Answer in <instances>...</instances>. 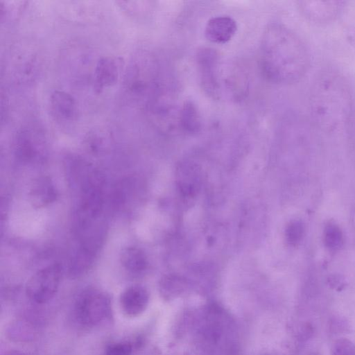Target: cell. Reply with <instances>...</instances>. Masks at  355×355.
I'll return each mask as SVG.
<instances>
[{
    "label": "cell",
    "mask_w": 355,
    "mask_h": 355,
    "mask_svg": "<svg viewBox=\"0 0 355 355\" xmlns=\"http://www.w3.org/2000/svg\"><path fill=\"white\" fill-rule=\"evenodd\" d=\"M260 60L265 77L271 83L288 85L299 81L310 66V55L301 38L279 23L267 26L260 44Z\"/></svg>",
    "instance_id": "obj_1"
},
{
    "label": "cell",
    "mask_w": 355,
    "mask_h": 355,
    "mask_svg": "<svg viewBox=\"0 0 355 355\" xmlns=\"http://www.w3.org/2000/svg\"><path fill=\"white\" fill-rule=\"evenodd\" d=\"M310 112L322 130H340L350 116L352 98L349 86L338 73L325 71L315 80L310 95Z\"/></svg>",
    "instance_id": "obj_2"
},
{
    "label": "cell",
    "mask_w": 355,
    "mask_h": 355,
    "mask_svg": "<svg viewBox=\"0 0 355 355\" xmlns=\"http://www.w3.org/2000/svg\"><path fill=\"white\" fill-rule=\"evenodd\" d=\"M123 83L128 101L144 109L164 86L156 60L146 51L139 52L130 60Z\"/></svg>",
    "instance_id": "obj_3"
},
{
    "label": "cell",
    "mask_w": 355,
    "mask_h": 355,
    "mask_svg": "<svg viewBox=\"0 0 355 355\" xmlns=\"http://www.w3.org/2000/svg\"><path fill=\"white\" fill-rule=\"evenodd\" d=\"M74 313L80 324L87 327L100 326L112 318L110 297L98 290L85 291L76 301Z\"/></svg>",
    "instance_id": "obj_4"
},
{
    "label": "cell",
    "mask_w": 355,
    "mask_h": 355,
    "mask_svg": "<svg viewBox=\"0 0 355 355\" xmlns=\"http://www.w3.org/2000/svg\"><path fill=\"white\" fill-rule=\"evenodd\" d=\"M62 270L58 263H53L37 271L28 281L26 293L39 304L49 302L58 291Z\"/></svg>",
    "instance_id": "obj_5"
},
{
    "label": "cell",
    "mask_w": 355,
    "mask_h": 355,
    "mask_svg": "<svg viewBox=\"0 0 355 355\" xmlns=\"http://www.w3.org/2000/svg\"><path fill=\"white\" fill-rule=\"evenodd\" d=\"M43 132L37 127L26 125L19 128L13 139L15 157L24 163L41 159L46 152V139Z\"/></svg>",
    "instance_id": "obj_6"
},
{
    "label": "cell",
    "mask_w": 355,
    "mask_h": 355,
    "mask_svg": "<svg viewBox=\"0 0 355 355\" xmlns=\"http://www.w3.org/2000/svg\"><path fill=\"white\" fill-rule=\"evenodd\" d=\"M219 61V55L213 48L202 47L197 51L196 63L201 88L212 99L219 98L221 94Z\"/></svg>",
    "instance_id": "obj_7"
},
{
    "label": "cell",
    "mask_w": 355,
    "mask_h": 355,
    "mask_svg": "<svg viewBox=\"0 0 355 355\" xmlns=\"http://www.w3.org/2000/svg\"><path fill=\"white\" fill-rule=\"evenodd\" d=\"M49 109L55 121L62 126L71 125L78 119L77 102L73 96L66 91L55 89L51 92Z\"/></svg>",
    "instance_id": "obj_8"
},
{
    "label": "cell",
    "mask_w": 355,
    "mask_h": 355,
    "mask_svg": "<svg viewBox=\"0 0 355 355\" xmlns=\"http://www.w3.org/2000/svg\"><path fill=\"white\" fill-rule=\"evenodd\" d=\"M119 58L105 56L96 62L93 74V87L97 93L112 87L117 82L122 71Z\"/></svg>",
    "instance_id": "obj_9"
},
{
    "label": "cell",
    "mask_w": 355,
    "mask_h": 355,
    "mask_svg": "<svg viewBox=\"0 0 355 355\" xmlns=\"http://www.w3.org/2000/svg\"><path fill=\"white\" fill-rule=\"evenodd\" d=\"M237 31L236 21L227 15L209 19L205 26V35L211 42L223 44L230 42Z\"/></svg>",
    "instance_id": "obj_10"
},
{
    "label": "cell",
    "mask_w": 355,
    "mask_h": 355,
    "mask_svg": "<svg viewBox=\"0 0 355 355\" xmlns=\"http://www.w3.org/2000/svg\"><path fill=\"white\" fill-rule=\"evenodd\" d=\"M343 2L338 1H302L299 8L302 14L314 21H326L336 17L343 8Z\"/></svg>",
    "instance_id": "obj_11"
},
{
    "label": "cell",
    "mask_w": 355,
    "mask_h": 355,
    "mask_svg": "<svg viewBox=\"0 0 355 355\" xmlns=\"http://www.w3.org/2000/svg\"><path fill=\"white\" fill-rule=\"evenodd\" d=\"M149 302L147 290L139 285L129 286L120 296V306L124 315L130 318L141 315L146 309Z\"/></svg>",
    "instance_id": "obj_12"
},
{
    "label": "cell",
    "mask_w": 355,
    "mask_h": 355,
    "mask_svg": "<svg viewBox=\"0 0 355 355\" xmlns=\"http://www.w3.org/2000/svg\"><path fill=\"white\" fill-rule=\"evenodd\" d=\"M58 190L53 180L47 176L36 178L29 190V200L35 208L45 207L55 202Z\"/></svg>",
    "instance_id": "obj_13"
},
{
    "label": "cell",
    "mask_w": 355,
    "mask_h": 355,
    "mask_svg": "<svg viewBox=\"0 0 355 355\" xmlns=\"http://www.w3.org/2000/svg\"><path fill=\"white\" fill-rule=\"evenodd\" d=\"M98 249L90 245L79 244L71 258L68 274L71 278L78 277L86 272L92 265Z\"/></svg>",
    "instance_id": "obj_14"
},
{
    "label": "cell",
    "mask_w": 355,
    "mask_h": 355,
    "mask_svg": "<svg viewBox=\"0 0 355 355\" xmlns=\"http://www.w3.org/2000/svg\"><path fill=\"white\" fill-rule=\"evenodd\" d=\"M178 127L189 134H196L202 129V120L196 105L185 101L179 110Z\"/></svg>",
    "instance_id": "obj_15"
},
{
    "label": "cell",
    "mask_w": 355,
    "mask_h": 355,
    "mask_svg": "<svg viewBox=\"0 0 355 355\" xmlns=\"http://www.w3.org/2000/svg\"><path fill=\"white\" fill-rule=\"evenodd\" d=\"M121 263L128 272L132 274H140L148 266V259L145 253L139 248L129 246L121 253Z\"/></svg>",
    "instance_id": "obj_16"
},
{
    "label": "cell",
    "mask_w": 355,
    "mask_h": 355,
    "mask_svg": "<svg viewBox=\"0 0 355 355\" xmlns=\"http://www.w3.org/2000/svg\"><path fill=\"white\" fill-rule=\"evenodd\" d=\"M178 187L180 191L186 196H192L198 188V170L194 164L186 162L179 168Z\"/></svg>",
    "instance_id": "obj_17"
},
{
    "label": "cell",
    "mask_w": 355,
    "mask_h": 355,
    "mask_svg": "<svg viewBox=\"0 0 355 355\" xmlns=\"http://www.w3.org/2000/svg\"><path fill=\"white\" fill-rule=\"evenodd\" d=\"M323 240L325 247L331 252H338L344 245V234L340 226L334 222H328L324 226Z\"/></svg>",
    "instance_id": "obj_18"
},
{
    "label": "cell",
    "mask_w": 355,
    "mask_h": 355,
    "mask_svg": "<svg viewBox=\"0 0 355 355\" xmlns=\"http://www.w3.org/2000/svg\"><path fill=\"white\" fill-rule=\"evenodd\" d=\"M26 6L24 1H1L0 17L1 23H10L20 17Z\"/></svg>",
    "instance_id": "obj_19"
},
{
    "label": "cell",
    "mask_w": 355,
    "mask_h": 355,
    "mask_svg": "<svg viewBox=\"0 0 355 355\" xmlns=\"http://www.w3.org/2000/svg\"><path fill=\"white\" fill-rule=\"evenodd\" d=\"M108 134L102 129L95 128L89 132L85 137L86 147L92 153H99L109 144Z\"/></svg>",
    "instance_id": "obj_20"
},
{
    "label": "cell",
    "mask_w": 355,
    "mask_h": 355,
    "mask_svg": "<svg viewBox=\"0 0 355 355\" xmlns=\"http://www.w3.org/2000/svg\"><path fill=\"white\" fill-rule=\"evenodd\" d=\"M305 234V226L301 220H291L286 226L285 231L286 240L291 246L298 245L303 240Z\"/></svg>",
    "instance_id": "obj_21"
},
{
    "label": "cell",
    "mask_w": 355,
    "mask_h": 355,
    "mask_svg": "<svg viewBox=\"0 0 355 355\" xmlns=\"http://www.w3.org/2000/svg\"><path fill=\"white\" fill-rule=\"evenodd\" d=\"M119 6L131 16H141L145 15L146 11H150L152 8L150 1H119Z\"/></svg>",
    "instance_id": "obj_22"
},
{
    "label": "cell",
    "mask_w": 355,
    "mask_h": 355,
    "mask_svg": "<svg viewBox=\"0 0 355 355\" xmlns=\"http://www.w3.org/2000/svg\"><path fill=\"white\" fill-rule=\"evenodd\" d=\"M331 355H355V343L347 338H340L333 343Z\"/></svg>",
    "instance_id": "obj_23"
},
{
    "label": "cell",
    "mask_w": 355,
    "mask_h": 355,
    "mask_svg": "<svg viewBox=\"0 0 355 355\" xmlns=\"http://www.w3.org/2000/svg\"><path fill=\"white\" fill-rule=\"evenodd\" d=\"M134 346L131 342H121L108 345L103 355H132Z\"/></svg>",
    "instance_id": "obj_24"
},
{
    "label": "cell",
    "mask_w": 355,
    "mask_h": 355,
    "mask_svg": "<svg viewBox=\"0 0 355 355\" xmlns=\"http://www.w3.org/2000/svg\"><path fill=\"white\" fill-rule=\"evenodd\" d=\"M352 228H353V231H354V236H355V205H354V207L353 208V211H352Z\"/></svg>",
    "instance_id": "obj_25"
},
{
    "label": "cell",
    "mask_w": 355,
    "mask_h": 355,
    "mask_svg": "<svg viewBox=\"0 0 355 355\" xmlns=\"http://www.w3.org/2000/svg\"><path fill=\"white\" fill-rule=\"evenodd\" d=\"M313 355H315V354H313Z\"/></svg>",
    "instance_id": "obj_26"
},
{
    "label": "cell",
    "mask_w": 355,
    "mask_h": 355,
    "mask_svg": "<svg viewBox=\"0 0 355 355\" xmlns=\"http://www.w3.org/2000/svg\"><path fill=\"white\" fill-rule=\"evenodd\" d=\"M354 36H355V34H354Z\"/></svg>",
    "instance_id": "obj_27"
}]
</instances>
